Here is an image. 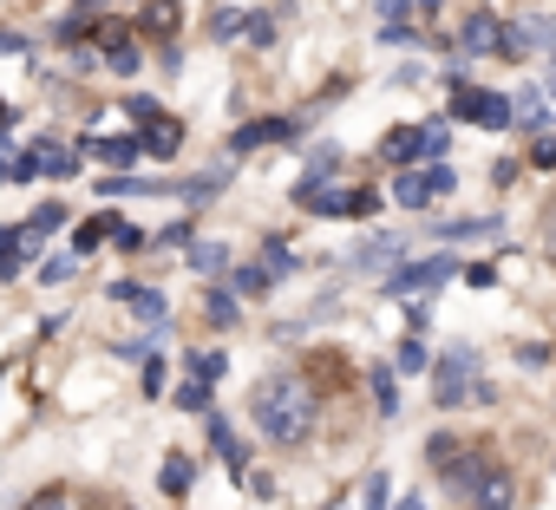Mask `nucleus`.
<instances>
[{
    "label": "nucleus",
    "instance_id": "obj_39",
    "mask_svg": "<svg viewBox=\"0 0 556 510\" xmlns=\"http://www.w3.org/2000/svg\"><path fill=\"white\" fill-rule=\"evenodd\" d=\"M138 386H144V399H157V393H164V360H157V354L144 360V373H138Z\"/></svg>",
    "mask_w": 556,
    "mask_h": 510
},
{
    "label": "nucleus",
    "instance_id": "obj_31",
    "mask_svg": "<svg viewBox=\"0 0 556 510\" xmlns=\"http://www.w3.org/2000/svg\"><path fill=\"white\" fill-rule=\"evenodd\" d=\"M177 406H184V412H210V380H197V373H190V380L177 386Z\"/></svg>",
    "mask_w": 556,
    "mask_h": 510
},
{
    "label": "nucleus",
    "instance_id": "obj_49",
    "mask_svg": "<svg viewBox=\"0 0 556 510\" xmlns=\"http://www.w3.org/2000/svg\"><path fill=\"white\" fill-rule=\"evenodd\" d=\"M0 53H27V40L21 34H0Z\"/></svg>",
    "mask_w": 556,
    "mask_h": 510
},
{
    "label": "nucleus",
    "instance_id": "obj_33",
    "mask_svg": "<svg viewBox=\"0 0 556 510\" xmlns=\"http://www.w3.org/2000/svg\"><path fill=\"white\" fill-rule=\"evenodd\" d=\"M40 164H47V177H73V151L66 144H40Z\"/></svg>",
    "mask_w": 556,
    "mask_h": 510
},
{
    "label": "nucleus",
    "instance_id": "obj_29",
    "mask_svg": "<svg viewBox=\"0 0 556 510\" xmlns=\"http://www.w3.org/2000/svg\"><path fill=\"white\" fill-rule=\"evenodd\" d=\"M184 367H190L197 380H223V367H229V360H223V354H210V347H190V354H184Z\"/></svg>",
    "mask_w": 556,
    "mask_h": 510
},
{
    "label": "nucleus",
    "instance_id": "obj_52",
    "mask_svg": "<svg viewBox=\"0 0 556 510\" xmlns=\"http://www.w3.org/2000/svg\"><path fill=\"white\" fill-rule=\"evenodd\" d=\"M73 8H86V14H92V8H99V0H73Z\"/></svg>",
    "mask_w": 556,
    "mask_h": 510
},
{
    "label": "nucleus",
    "instance_id": "obj_3",
    "mask_svg": "<svg viewBox=\"0 0 556 510\" xmlns=\"http://www.w3.org/2000/svg\"><path fill=\"white\" fill-rule=\"evenodd\" d=\"M471 393H478V347H445V360H432V399H439V412L471 406Z\"/></svg>",
    "mask_w": 556,
    "mask_h": 510
},
{
    "label": "nucleus",
    "instance_id": "obj_36",
    "mask_svg": "<svg viewBox=\"0 0 556 510\" xmlns=\"http://www.w3.org/2000/svg\"><path fill=\"white\" fill-rule=\"evenodd\" d=\"M334 164H341V151H334V144H321V151L308 157V177H302V183H321V177H328Z\"/></svg>",
    "mask_w": 556,
    "mask_h": 510
},
{
    "label": "nucleus",
    "instance_id": "obj_13",
    "mask_svg": "<svg viewBox=\"0 0 556 510\" xmlns=\"http://www.w3.org/2000/svg\"><path fill=\"white\" fill-rule=\"evenodd\" d=\"M203 419H210V445L223 451V464H229V477H242V471H249V445H242V438L229 432V419H216V412H203Z\"/></svg>",
    "mask_w": 556,
    "mask_h": 510
},
{
    "label": "nucleus",
    "instance_id": "obj_47",
    "mask_svg": "<svg viewBox=\"0 0 556 510\" xmlns=\"http://www.w3.org/2000/svg\"><path fill=\"white\" fill-rule=\"evenodd\" d=\"M374 8H380V21H406V14H413V0H374Z\"/></svg>",
    "mask_w": 556,
    "mask_h": 510
},
{
    "label": "nucleus",
    "instance_id": "obj_24",
    "mask_svg": "<svg viewBox=\"0 0 556 510\" xmlns=\"http://www.w3.org/2000/svg\"><path fill=\"white\" fill-rule=\"evenodd\" d=\"M478 510H510V477H504V471H484V484H478Z\"/></svg>",
    "mask_w": 556,
    "mask_h": 510
},
{
    "label": "nucleus",
    "instance_id": "obj_38",
    "mask_svg": "<svg viewBox=\"0 0 556 510\" xmlns=\"http://www.w3.org/2000/svg\"><path fill=\"white\" fill-rule=\"evenodd\" d=\"M112 242H118L125 255H138V248H151V235H144L138 222H118V235H112Z\"/></svg>",
    "mask_w": 556,
    "mask_h": 510
},
{
    "label": "nucleus",
    "instance_id": "obj_18",
    "mask_svg": "<svg viewBox=\"0 0 556 510\" xmlns=\"http://www.w3.org/2000/svg\"><path fill=\"white\" fill-rule=\"evenodd\" d=\"M157 484H164V497H190V484H197V464H190V458L177 451V458H164Z\"/></svg>",
    "mask_w": 556,
    "mask_h": 510
},
{
    "label": "nucleus",
    "instance_id": "obj_14",
    "mask_svg": "<svg viewBox=\"0 0 556 510\" xmlns=\"http://www.w3.org/2000/svg\"><path fill=\"white\" fill-rule=\"evenodd\" d=\"M478 53H497V21L491 14H471L465 34H458V60H478Z\"/></svg>",
    "mask_w": 556,
    "mask_h": 510
},
{
    "label": "nucleus",
    "instance_id": "obj_35",
    "mask_svg": "<svg viewBox=\"0 0 556 510\" xmlns=\"http://www.w3.org/2000/svg\"><path fill=\"white\" fill-rule=\"evenodd\" d=\"M210 34H216V40H236V34H242V14H236V8H216V14H210Z\"/></svg>",
    "mask_w": 556,
    "mask_h": 510
},
{
    "label": "nucleus",
    "instance_id": "obj_23",
    "mask_svg": "<svg viewBox=\"0 0 556 510\" xmlns=\"http://www.w3.org/2000/svg\"><path fill=\"white\" fill-rule=\"evenodd\" d=\"M465 235H497V216H458L439 229V242H465Z\"/></svg>",
    "mask_w": 556,
    "mask_h": 510
},
{
    "label": "nucleus",
    "instance_id": "obj_26",
    "mask_svg": "<svg viewBox=\"0 0 556 510\" xmlns=\"http://www.w3.org/2000/svg\"><path fill=\"white\" fill-rule=\"evenodd\" d=\"M275 276H268V263H249V269H236V282H229V295H262Z\"/></svg>",
    "mask_w": 556,
    "mask_h": 510
},
{
    "label": "nucleus",
    "instance_id": "obj_40",
    "mask_svg": "<svg viewBox=\"0 0 556 510\" xmlns=\"http://www.w3.org/2000/svg\"><path fill=\"white\" fill-rule=\"evenodd\" d=\"M27 510H73V497H66V484H47V490H40Z\"/></svg>",
    "mask_w": 556,
    "mask_h": 510
},
{
    "label": "nucleus",
    "instance_id": "obj_25",
    "mask_svg": "<svg viewBox=\"0 0 556 510\" xmlns=\"http://www.w3.org/2000/svg\"><path fill=\"white\" fill-rule=\"evenodd\" d=\"M536 47H530V34L510 21V27H497V60H530Z\"/></svg>",
    "mask_w": 556,
    "mask_h": 510
},
{
    "label": "nucleus",
    "instance_id": "obj_1",
    "mask_svg": "<svg viewBox=\"0 0 556 510\" xmlns=\"http://www.w3.org/2000/svg\"><path fill=\"white\" fill-rule=\"evenodd\" d=\"M249 412H255V425H262L268 445H302L315 432V419H321V399H315V386L302 373H275V380L255 386Z\"/></svg>",
    "mask_w": 556,
    "mask_h": 510
},
{
    "label": "nucleus",
    "instance_id": "obj_32",
    "mask_svg": "<svg viewBox=\"0 0 556 510\" xmlns=\"http://www.w3.org/2000/svg\"><path fill=\"white\" fill-rule=\"evenodd\" d=\"M242 40L249 47H275V21L268 14H242Z\"/></svg>",
    "mask_w": 556,
    "mask_h": 510
},
{
    "label": "nucleus",
    "instance_id": "obj_54",
    "mask_svg": "<svg viewBox=\"0 0 556 510\" xmlns=\"http://www.w3.org/2000/svg\"><path fill=\"white\" fill-rule=\"evenodd\" d=\"M0 144H8V125H0Z\"/></svg>",
    "mask_w": 556,
    "mask_h": 510
},
{
    "label": "nucleus",
    "instance_id": "obj_16",
    "mask_svg": "<svg viewBox=\"0 0 556 510\" xmlns=\"http://www.w3.org/2000/svg\"><path fill=\"white\" fill-rule=\"evenodd\" d=\"M105 235H118V216H112V209H99L92 222H79V229H73V255H92Z\"/></svg>",
    "mask_w": 556,
    "mask_h": 510
},
{
    "label": "nucleus",
    "instance_id": "obj_7",
    "mask_svg": "<svg viewBox=\"0 0 556 510\" xmlns=\"http://www.w3.org/2000/svg\"><path fill=\"white\" fill-rule=\"evenodd\" d=\"M295 138H302V118H249V125H236L229 151L242 157V151H262V144H295Z\"/></svg>",
    "mask_w": 556,
    "mask_h": 510
},
{
    "label": "nucleus",
    "instance_id": "obj_45",
    "mask_svg": "<svg viewBox=\"0 0 556 510\" xmlns=\"http://www.w3.org/2000/svg\"><path fill=\"white\" fill-rule=\"evenodd\" d=\"M367 510H387V471L367 477Z\"/></svg>",
    "mask_w": 556,
    "mask_h": 510
},
{
    "label": "nucleus",
    "instance_id": "obj_43",
    "mask_svg": "<svg viewBox=\"0 0 556 510\" xmlns=\"http://www.w3.org/2000/svg\"><path fill=\"white\" fill-rule=\"evenodd\" d=\"M73 269H79V255H53V263H47V269H40V276H47V282H66V276H73Z\"/></svg>",
    "mask_w": 556,
    "mask_h": 510
},
{
    "label": "nucleus",
    "instance_id": "obj_46",
    "mask_svg": "<svg viewBox=\"0 0 556 510\" xmlns=\"http://www.w3.org/2000/svg\"><path fill=\"white\" fill-rule=\"evenodd\" d=\"M465 282H471V289H491V282H497V269H491V263H471V269H465Z\"/></svg>",
    "mask_w": 556,
    "mask_h": 510
},
{
    "label": "nucleus",
    "instance_id": "obj_20",
    "mask_svg": "<svg viewBox=\"0 0 556 510\" xmlns=\"http://www.w3.org/2000/svg\"><path fill=\"white\" fill-rule=\"evenodd\" d=\"M374 406H380V419H400V380H393V367H374Z\"/></svg>",
    "mask_w": 556,
    "mask_h": 510
},
{
    "label": "nucleus",
    "instance_id": "obj_15",
    "mask_svg": "<svg viewBox=\"0 0 556 510\" xmlns=\"http://www.w3.org/2000/svg\"><path fill=\"white\" fill-rule=\"evenodd\" d=\"M432 196H439V190H432L426 170H400V177H393V203H400V209H426Z\"/></svg>",
    "mask_w": 556,
    "mask_h": 510
},
{
    "label": "nucleus",
    "instance_id": "obj_53",
    "mask_svg": "<svg viewBox=\"0 0 556 510\" xmlns=\"http://www.w3.org/2000/svg\"><path fill=\"white\" fill-rule=\"evenodd\" d=\"M0 125H14V112H8V105H0Z\"/></svg>",
    "mask_w": 556,
    "mask_h": 510
},
{
    "label": "nucleus",
    "instance_id": "obj_51",
    "mask_svg": "<svg viewBox=\"0 0 556 510\" xmlns=\"http://www.w3.org/2000/svg\"><path fill=\"white\" fill-rule=\"evenodd\" d=\"M0 177H14V157H0Z\"/></svg>",
    "mask_w": 556,
    "mask_h": 510
},
{
    "label": "nucleus",
    "instance_id": "obj_27",
    "mask_svg": "<svg viewBox=\"0 0 556 510\" xmlns=\"http://www.w3.org/2000/svg\"><path fill=\"white\" fill-rule=\"evenodd\" d=\"M203 315H210V328H236V302H229V289H210V302H203Z\"/></svg>",
    "mask_w": 556,
    "mask_h": 510
},
{
    "label": "nucleus",
    "instance_id": "obj_11",
    "mask_svg": "<svg viewBox=\"0 0 556 510\" xmlns=\"http://www.w3.org/2000/svg\"><path fill=\"white\" fill-rule=\"evenodd\" d=\"M380 157H387L393 170H413V164H426V157H419V125H400V131H387V138H380Z\"/></svg>",
    "mask_w": 556,
    "mask_h": 510
},
{
    "label": "nucleus",
    "instance_id": "obj_9",
    "mask_svg": "<svg viewBox=\"0 0 556 510\" xmlns=\"http://www.w3.org/2000/svg\"><path fill=\"white\" fill-rule=\"evenodd\" d=\"M105 295H112V302H125V308H131L138 321H151V328L164 321V295H157V289H144V282H112Z\"/></svg>",
    "mask_w": 556,
    "mask_h": 510
},
{
    "label": "nucleus",
    "instance_id": "obj_28",
    "mask_svg": "<svg viewBox=\"0 0 556 510\" xmlns=\"http://www.w3.org/2000/svg\"><path fill=\"white\" fill-rule=\"evenodd\" d=\"M393 360H400V373H426V367H432V354H426V341H419V334H406Z\"/></svg>",
    "mask_w": 556,
    "mask_h": 510
},
{
    "label": "nucleus",
    "instance_id": "obj_50",
    "mask_svg": "<svg viewBox=\"0 0 556 510\" xmlns=\"http://www.w3.org/2000/svg\"><path fill=\"white\" fill-rule=\"evenodd\" d=\"M445 8V0H413V14H439Z\"/></svg>",
    "mask_w": 556,
    "mask_h": 510
},
{
    "label": "nucleus",
    "instance_id": "obj_2",
    "mask_svg": "<svg viewBox=\"0 0 556 510\" xmlns=\"http://www.w3.org/2000/svg\"><path fill=\"white\" fill-rule=\"evenodd\" d=\"M426 458H432V471H439L458 497H478V484H484V471H491L478 445H458V438H445V432L426 445Z\"/></svg>",
    "mask_w": 556,
    "mask_h": 510
},
{
    "label": "nucleus",
    "instance_id": "obj_30",
    "mask_svg": "<svg viewBox=\"0 0 556 510\" xmlns=\"http://www.w3.org/2000/svg\"><path fill=\"white\" fill-rule=\"evenodd\" d=\"M60 222H66V209H60V203H40V209H34V216H27V235H34V242H40V235H53V229H60Z\"/></svg>",
    "mask_w": 556,
    "mask_h": 510
},
{
    "label": "nucleus",
    "instance_id": "obj_8",
    "mask_svg": "<svg viewBox=\"0 0 556 510\" xmlns=\"http://www.w3.org/2000/svg\"><path fill=\"white\" fill-rule=\"evenodd\" d=\"M138 138H144V157H157V164H170V157L184 151V125H177V118H164V112H157Z\"/></svg>",
    "mask_w": 556,
    "mask_h": 510
},
{
    "label": "nucleus",
    "instance_id": "obj_5",
    "mask_svg": "<svg viewBox=\"0 0 556 510\" xmlns=\"http://www.w3.org/2000/svg\"><path fill=\"white\" fill-rule=\"evenodd\" d=\"M452 276H458V263H452V255H426V263H400V269L387 276V295H393V302H406V295L445 289Z\"/></svg>",
    "mask_w": 556,
    "mask_h": 510
},
{
    "label": "nucleus",
    "instance_id": "obj_4",
    "mask_svg": "<svg viewBox=\"0 0 556 510\" xmlns=\"http://www.w3.org/2000/svg\"><path fill=\"white\" fill-rule=\"evenodd\" d=\"M295 203L308 216H374L380 190H321V183H295Z\"/></svg>",
    "mask_w": 556,
    "mask_h": 510
},
{
    "label": "nucleus",
    "instance_id": "obj_12",
    "mask_svg": "<svg viewBox=\"0 0 556 510\" xmlns=\"http://www.w3.org/2000/svg\"><path fill=\"white\" fill-rule=\"evenodd\" d=\"M86 151H92L99 164H112V170H131V164L144 157V138H86Z\"/></svg>",
    "mask_w": 556,
    "mask_h": 510
},
{
    "label": "nucleus",
    "instance_id": "obj_10",
    "mask_svg": "<svg viewBox=\"0 0 556 510\" xmlns=\"http://www.w3.org/2000/svg\"><path fill=\"white\" fill-rule=\"evenodd\" d=\"M27 255H34V235H27V229H8V222H0V282H14V276L27 269Z\"/></svg>",
    "mask_w": 556,
    "mask_h": 510
},
{
    "label": "nucleus",
    "instance_id": "obj_17",
    "mask_svg": "<svg viewBox=\"0 0 556 510\" xmlns=\"http://www.w3.org/2000/svg\"><path fill=\"white\" fill-rule=\"evenodd\" d=\"M184 255H190V269H197V276H216V269L229 263V242H210V235H197Z\"/></svg>",
    "mask_w": 556,
    "mask_h": 510
},
{
    "label": "nucleus",
    "instance_id": "obj_48",
    "mask_svg": "<svg viewBox=\"0 0 556 510\" xmlns=\"http://www.w3.org/2000/svg\"><path fill=\"white\" fill-rule=\"evenodd\" d=\"M543 248H549V263H556V209L543 216Z\"/></svg>",
    "mask_w": 556,
    "mask_h": 510
},
{
    "label": "nucleus",
    "instance_id": "obj_21",
    "mask_svg": "<svg viewBox=\"0 0 556 510\" xmlns=\"http://www.w3.org/2000/svg\"><path fill=\"white\" fill-rule=\"evenodd\" d=\"M177 21H184V8H177V0H151V8L138 14V27H144V34H170Z\"/></svg>",
    "mask_w": 556,
    "mask_h": 510
},
{
    "label": "nucleus",
    "instance_id": "obj_41",
    "mask_svg": "<svg viewBox=\"0 0 556 510\" xmlns=\"http://www.w3.org/2000/svg\"><path fill=\"white\" fill-rule=\"evenodd\" d=\"M413 40H419V34H413L406 21H387V27H380V47H413Z\"/></svg>",
    "mask_w": 556,
    "mask_h": 510
},
{
    "label": "nucleus",
    "instance_id": "obj_42",
    "mask_svg": "<svg viewBox=\"0 0 556 510\" xmlns=\"http://www.w3.org/2000/svg\"><path fill=\"white\" fill-rule=\"evenodd\" d=\"M14 177H21V183H34V177H47V164H40V151H27V157H14Z\"/></svg>",
    "mask_w": 556,
    "mask_h": 510
},
{
    "label": "nucleus",
    "instance_id": "obj_19",
    "mask_svg": "<svg viewBox=\"0 0 556 510\" xmlns=\"http://www.w3.org/2000/svg\"><path fill=\"white\" fill-rule=\"evenodd\" d=\"M445 144H452V118H426V125H419V157H426V164H439V157H445Z\"/></svg>",
    "mask_w": 556,
    "mask_h": 510
},
{
    "label": "nucleus",
    "instance_id": "obj_6",
    "mask_svg": "<svg viewBox=\"0 0 556 510\" xmlns=\"http://www.w3.org/2000/svg\"><path fill=\"white\" fill-rule=\"evenodd\" d=\"M445 118H471V125H484V131H510L517 125V105L504 99V92H452V112Z\"/></svg>",
    "mask_w": 556,
    "mask_h": 510
},
{
    "label": "nucleus",
    "instance_id": "obj_37",
    "mask_svg": "<svg viewBox=\"0 0 556 510\" xmlns=\"http://www.w3.org/2000/svg\"><path fill=\"white\" fill-rule=\"evenodd\" d=\"M530 164H536V170H556V131H536V144H530Z\"/></svg>",
    "mask_w": 556,
    "mask_h": 510
},
{
    "label": "nucleus",
    "instance_id": "obj_44",
    "mask_svg": "<svg viewBox=\"0 0 556 510\" xmlns=\"http://www.w3.org/2000/svg\"><path fill=\"white\" fill-rule=\"evenodd\" d=\"M151 347H157V341H125V347H112V354H118V360H138V367H144V360H151Z\"/></svg>",
    "mask_w": 556,
    "mask_h": 510
},
{
    "label": "nucleus",
    "instance_id": "obj_22",
    "mask_svg": "<svg viewBox=\"0 0 556 510\" xmlns=\"http://www.w3.org/2000/svg\"><path fill=\"white\" fill-rule=\"evenodd\" d=\"M517 125H523V131H543V125H549V99H543L536 86L517 99Z\"/></svg>",
    "mask_w": 556,
    "mask_h": 510
},
{
    "label": "nucleus",
    "instance_id": "obj_34",
    "mask_svg": "<svg viewBox=\"0 0 556 510\" xmlns=\"http://www.w3.org/2000/svg\"><path fill=\"white\" fill-rule=\"evenodd\" d=\"M262 263H268V276H295V255L282 242H262Z\"/></svg>",
    "mask_w": 556,
    "mask_h": 510
}]
</instances>
